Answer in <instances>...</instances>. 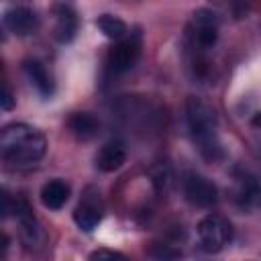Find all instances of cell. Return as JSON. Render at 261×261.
Here are the masks:
<instances>
[{
    "instance_id": "cell-1",
    "label": "cell",
    "mask_w": 261,
    "mask_h": 261,
    "mask_svg": "<svg viewBox=\"0 0 261 261\" xmlns=\"http://www.w3.org/2000/svg\"><path fill=\"white\" fill-rule=\"evenodd\" d=\"M47 149V139L37 128L14 122L6 124L0 133V153L2 161L12 169H22L35 165Z\"/></svg>"
},
{
    "instance_id": "cell-2",
    "label": "cell",
    "mask_w": 261,
    "mask_h": 261,
    "mask_svg": "<svg viewBox=\"0 0 261 261\" xmlns=\"http://www.w3.org/2000/svg\"><path fill=\"white\" fill-rule=\"evenodd\" d=\"M186 116H188L192 137L198 143L200 153L210 161L220 159L222 147H220L218 137H216V112H214V108L208 102H204L202 98L190 96L186 102Z\"/></svg>"
},
{
    "instance_id": "cell-3",
    "label": "cell",
    "mask_w": 261,
    "mask_h": 261,
    "mask_svg": "<svg viewBox=\"0 0 261 261\" xmlns=\"http://www.w3.org/2000/svg\"><path fill=\"white\" fill-rule=\"evenodd\" d=\"M232 239L230 222L220 214H208L198 222V241L206 253L222 251Z\"/></svg>"
},
{
    "instance_id": "cell-4",
    "label": "cell",
    "mask_w": 261,
    "mask_h": 261,
    "mask_svg": "<svg viewBox=\"0 0 261 261\" xmlns=\"http://www.w3.org/2000/svg\"><path fill=\"white\" fill-rule=\"evenodd\" d=\"M184 196L192 206L210 208L218 202V188L204 175L192 173V175H188V179L184 184Z\"/></svg>"
},
{
    "instance_id": "cell-5",
    "label": "cell",
    "mask_w": 261,
    "mask_h": 261,
    "mask_svg": "<svg viewBox=\"0 0 261 261\" xmlns=\"http://www.w3.org/2000/svg\"><path fill=\"white\" fill-rule=\"evenodd\" d=\"M192 43L200 49H208L218 39V18L210 10H198L190 24Z\"/></svg>"
},
{
    "instance_id": "cell-6",
    "label": "cell",
    "mask_w": 261,
    "mask_h": 261,
    "mask_svg": "<svg viewBox=\"0 0 261 261\" xmlns=\"http://www.w3.org/2000/svg\"><path fill=\"white\" fill-rule=\"evenodd\" d=\"M139 55H141V43L137 39H126V41L116 43L108 51L106 65L112 73H124L137 63Z\"/></svg>"
},
{
    "instance_id": "cell-7",
    "label": "cell",
    "mask_w": 261,
    "mask_h": 261,
    "mask_svg": "<svg viewBox=\"0 0 261 261\" xmlns=\"http://www.w3.org/2000/svg\"><path fill=\"white\" fill-rule=\"evenodd\" d=\"M4 27L16 37H24L37 29V16L24 6H14L4 12Z\"/></svg>"
},
{
    "instance_id": "cell-8",
    "label": "cell",
    "mask_w": 261,
    "mask_h": 261,
    "mask_svg": "<svg viewBox=\"0 0 261 261\" xmlns=\"http://www.w3.org/2000/svg\"><path fill=\"white\" fill-rule=\"evenodd\" d=\"M126 161V149L120 141H110L106 143L98 155H96V167L104 173H110V171H116L122 167V163Z\"/></svg>"
},
{
    "instance_id": "cell-9",
    "label": "cell",
    "mask_w": 261,
    "mask_h": 261,
    "mask_svg": "<svg viewBox=\"0 0 261 261\" xmlns=\"http://www.w3.org/2000/svg\"><path fill=\"white\" fill-rule=\"evenodd\" d=\"M77 33V16L71 6H55V39L59 43H69Z\"/></svg>"
},
{
    "instance_id": "cell-10",
    "label": "cell",
    "mask_w": 261,
    "mask_h": 261,
    "mask_svg": "<svg viewBox=\"0 0 261 261\" xmlns=\"http://www.w3.org/2000/svg\"><path fill=\"white\" fill-rule=\"evenodd\" d=\"M22 67H24V73L29 75L31 84L35 86V90H37L43 98L53 96L55 84H53L51 75L47 73V69H45V65H43L41 61H37V59H27V61L22 63Z\"/></svg>"
},
{
    "instance_id": "cell-11",
    "label": "cell",
    "mask_w": 261,
    "mask_h": 261,
    "mask_svg": "<svg viewBox=\"0 0 261 261\" xmlns=\"http://www.w3.org/2000/svg\"><path fill=\"white\" fill-rule=\"evenodd\" d=\"M100 220H102V206L98 204V200L84 198V202H80L77 208L73 210V222L86 232L94 230L100 224Z\"/></svg>"
},
{
    "instance_id": "cell-12",
    "label": "cell",
    "mask_w": 261,
    "mask_h": 261,
    "mask_svg": "<svg viewBox=\"0 0 261 261\" xmlns=\"http://www.w3.org/2000/svg\"><path fill=\"white\" fill-rule=\"evenodd\" d=\"M69 194L71 190L63 179H51L41 188V202L49 210H59L69 200Z\"/></svg>"
},
{
    "instance_id": "cell-13",
    "label": "cell",
    "mask_w": 261,
    "mask_h": 261,
    "mask_svg": "<svg viewBox=\"0 0 261 261\" xmlns=\"http://www.w3.org/2000/svg\"><path fill=\"white\" fill-rule=\"evenodd\" d=\"M67 126H69V130H71L77 139L90 141L92 137L98 135L100 122H98V118H96L94 114H90V112H75V114L69 116Z\"/></svg>"
},
{
    "instance_id": "cell-14",
    "label": "cell",
    "mask_w": 261,
    "mask_h": 261,
    "mask_svg": "<svg viewBox=\"0 0 261 261\" xmlns=\"http://www.w3.org/2000/svg\"><path fill=\"white\" fill-rule=\"evenodd\" d=\"M96 27L104 33V37L108 39H122L126 35V24L118 18V16H112V14H102L98 16L96 20Z\"/></svg>"
},
{
    "instance_id": "cell-15",
    "label": "cell",
    "mask_w": 261,
    "mask_h": 261,
    "mask_svg": "<svg viewBox=\"0 0 261 261\" xmlns=\"http://www.w3.org/2000/svg\"><path fill=\"white\" fill-rule=\"evenodd\" d=\"M149 253H151V257H157V259H175V257L181 255L177 249H171L169 245H157V247L151 249Z\"/></svg>"
},
{
    "instance_id": "cell-16",
    "label": "cell",
    "mask_w": 261,
    "mask_h": 261,
    "mask_svg": "<svg viewBox=\"0 0 261 261\" xmlns=\"http://www.w3.org/2000/svg\"><path fill=\"white\" fill-rule=\"evenodd\" d=\"M92 261H104V259H124V253L112 251V249H96L90 253Z\"/></svg>"
},
{
    "instance_id": "cell-17",
    "label": "cell",
    "mask_w": 261,
    "mask_h": 261,
    "mask_svg": "<svg viewBox=\"0 0 261 261\" xmlns=\"http://www.w3.org/2000/svg\"><path fill=\"white\" fill-rule=\"evenodd\" d=\"M0 106H2L4 110H10V108L14 106V96H12L10 88H8V84H4V90H2V98H0Z\"/></svg>"
},
{
    "instance_id": "cell-18",
    "label": "cell",
    "mask_w": 261,
    "mask_h": 261,
    "mask_svg": "<svg viewBox=\"0 0 261 261\" xmlns=\"http://www.w3.org/2000/svg\"><path fill=\"white\" fill-rule=\"evenodd\" d=\"M251 124H253L255 128H261V112H255V114H253V118H251Z\"/></svg>"
}]
</instances>
